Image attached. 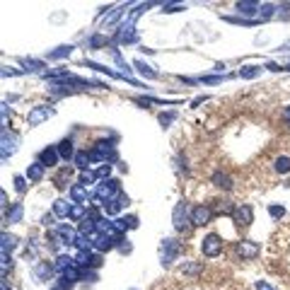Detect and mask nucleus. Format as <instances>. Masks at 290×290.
Listing matches in <instances>:
<instances>
[{
  "instance_id": "6",
  "label": "nucleus",
  "mask_w": 290,
  "mask_h": 290,
  "mask_svg": "<svg viewBox=\"0 0 290 290\" xmlns=\"http://www.w3.org/2000/svg\"><path fill=\"white\" fill-rule=\"evenodd\" d=\"M259 242H254V239H242V242H237L235 247V254L239 259H244V261H251V259H256L259 256Z\"/></svg>"
},
{
  "instance_id": "10",
  "label": "nucleus",
  "mask_w": 290,
  "mask_h": 290,
  "mask_svg": "<svg viewBox=\"0 0 290 290\" xmlns=\"http://www.w3.org/2000/svg\"><path fill=\"white\" fill-rule=\"evenodd\" d=\"M232 218H235V222L239 227H247V225H251V220H254V208L249 206V203H239V206L235 208V213H232Z\"/></svg>"
},
{
  "instance_id": "16",
  "label": "nucleus",
  "mask_w": 290,
  "mask_h": 290,
  "mask_svg": "<svg viewBox=\"0 0 290 290\" xmlns=\"http://www.w3.org/2000/svg\"><path fill=\"white\" fill-rule=\"evenodd\" d=\"M213 215H232L235 213V208L230 201H225V198H218V201H213Z\"/></svg>"
},
{
  "instance_id": "42",
  "label": "nucleus",
  "mask_w": 290,
  "mask_h": 290,
  "mask_svg": "<svg viewBox=\"0 0 290 290\" xmlns=\"http://www.w3.org/2000/svg\"><path fill=\"white\" fill-rule=\"evenodd\" d=\"M268 213H271L273 218H283V215H285V208L283 206H268Z\"/></svg>"
},
{
  "instance_id": "1",
  "label": "nucleus",
  "mask_w": 290,
  "mask_h": 290,
  "mask_svg": "<svg viewBox=\"0 0 290 290\" xmlns=\"http://www.w3.org/2000/svg\"><path fill=\"white\" fill-rule=\"evenodd\" d=\"M121 181L119 179H104V181H97L95 186V201H102V203H109L111 198H116L121 193Z\"/></svg>"
},
{
  "instance_id": "40",
  "label": "nucleus",
  "mask_w": 290,
  "mask_h": 290,
  "mask_svg": "<svg viewBox=\"0 0 290 290\" xmlns=\"http://www.w3.org/2000/svg\"><path fill=\"white\" fill-rule=\"evenodd\" d=\"M259 73H261V70L256 68V66H249V68H244L242 73H239V75H242V78H256Z\"/></svg>"
},
{
  "instance_id": "33",
  "label": "nucleus",
  "mask_w": 290,
  "mask_h": 290,
  "mask_svg": "<svg viewBox=\"0 0 290 290\" xmlns=\"http://www.w3.org/2000/svg\"><path fill=\"white\" fill-rule=\"evenodd\" d=\"M177 119V111H165V114H160V124L162 128H169V124Z\"/></svg>"
},
{
  "instance_id": "32",
  "label": "nucleus",
  "mask_w": 290,
  "mask_h": 290,
  "mask_svg": "<svg viewBox=\"0 0 290 290\" xmlns=\"http://www.w3.org/2000/svg\"><path fill=\"white\" fill-rule=\"evenodd\" d=\"M70 218H73V220H85V218H87V210H85V206H73V210H70Z\"/></svg>"
},
{
  "instance_id": "8",
  "label": "nucleus",
  "mask_w": 290,
  "mask_h": 290,
  "mask_svg": "<svg viewBox=\"0 0 290 290\" xmlns=\"http://www.w3.org/2000/svg\"><path fill=\"white\" fill-rule=\"evenodd\" d=\"M210 218H213V208L206 206V203H198V206L191 208V225H196V227L208 225Z\"/></svg>"
},
{
  "instance_id": "35",
  "label": "nucleus",
  "mask_w": 290,
  "mask_h": 290,
  "mask_svg": "<svg viewBox=\"0 0 290 290\" xmlns=\"http://www.w3.org/2000/svg\"><path fill=\"white\" fill-rule=\"evenodd\" d=\"M73 54V46H58L56 51H51V58H66Z\"/></svg>"
},
{
  "instance_id": "41",
  "label": "nucleus",
  "mask_w": 290,
  "mask_h": 290,
  "mask_svg": "<svg viewBox=\"0 0 290 290\" xmlns=\"http://www.w3.org/2000/svg\"><path fill=\"white\" fill-rule=\"evenodd\" d=\"M276 15V5H261V17L263 20H268V17H273Z\"/></svg>"
},
{
  "instance_id": "4",
  "label": "nucleus",
  "mask_w": 290,
  "mask_h": 290,
  "mask_svg": "<svg viewBox=\"0 0 290 290\" xmlns=\"http://www.w3.org/2000/svg\"><path fill=\"white\" fill-rule=\"evenodd\" d=\"M181 249L184 247H181L179 239H162V247H160V259H162V263L169 266V263L181 254Z\"/></svg>"
},
{
  "instance_id": "3",
  "label": "nucleus",
  "mask_w": 290,
  "mask_h": 290,
  "mask_svg": "<svg viewBox=\"0 0 290 290\" xmlns=\"http://www.w3.org/2000/svg\"><path fill=\"white\" fill-rule=\"evenodd\" d=\"M17 145H20V136H15L13 131H10V126H5V131H3V136H0V157L8 160V157L17 150Z\"/></svg>"
},
{
  "instance_id": "29",
  "label": "nucleus",
  "mask_w": 290,
  "mask_h": 290,
  "mask_svg": "<svg viewBox=\"0 0 290 290\" xmlns=\"http://www.w3.org/2000/svg\"><path fill=\"white\" fill-rule=\"evenodd\" d=\"M273 169H276L278 174H288V172H290V157H288V155H280V157H276V165H273Z\"/></svg>"
},
{
  "instance_id": "23",
  "label": "nucleus",
  "mask_w": 290,
  "mask_h": 290,
  "mask_svg": "<svg viewBox=\"0 0 290 290\" xmlns=\"http://www.w3.org/2000/svg\"><path fill=\"white\" fill-rule=\"evenodd\" d=\"M56 148H58V155H61L63 160H75V150H73V140L70 138H63Z\"/></svg>"
},
{
  "instance_id": "13",
  "label": "nucleus",
  "mask_w": 290,
  "mask_h": 290,
  "mask_svg": "<svg viewBox=\"0 0 290 290\" xmlns=\"http://www.w3.org/2000/svg\"><path fill=\"white\" fill-rule=\"evenodd\" d=\"M210 181H213L218 189H222V191H232V186H235L232 177L225 174V172H213V174H210Z\"/></svg>"
},
{
  "instance_id": "12",
  "label": "nucleus",
  "mask_w": 290,
  "mask_h": 290,
  "mask_svg": "<svg viewBox=\"0 0 290 290\" xmlns=\"http://www.w3.org/2000/svg\"><path fill=\"white\" fill-rule=\"evenodd\" d=\"M58 160H61L58 148H44V150L39 152V165H44V167H58Z\"/></svg>"
},
{
  "instance_id": "7",
  "label": "nucleus",
  "mask_w": 290,
  "mask_h": 290,
  "mask_svg": "<svg viewBox=\"0 0 290 290\" xmlns=\"http://www.w3.org/2000/svg\"><path fill=\"white\" fill-rule=\"evenodd\" d=\"M201 249H203V256H208V259H213V256H220L222 251V239L220 235H206L203 237V244H201Z\"/></svg>"
},
{
  "instance_id": "39",
  "label": "nucleus",
  "mask_w": 290,
  "mask_h": 290,
  "mask_svg": "<svg viewBox=\"0 0 290 290\" xmlns=\"http://www.w3.org/2000/svg\"><path fill=\"white\" fill-rule=\"evenodd\" d=\"M111 174V167L109 165H104V167H99V169H95V177L97 179H107Z\"/></svg>"
},
{
  "instance_id": "21",
  "label": "nucleus",
  "mask_w": 290,
  "mask_h": 290,
  "mask_svg": "<svg viewBox=\"0 0 290 290\" xmlns=\"http://www.w3.org/2000/svg\"><path fill=\"white\" fill-rule=\"evenodd\" d=\"M259 3H249V0H239V3H235V10L242 15H249V17H254V15L259 13Z\"/></svg>"
},
{
  "instance_id": "9",
  "label": "nucleus",
  "mask_w": 290,
  "mask_h": 290,
  "mask_svg": "<svg viewBox=\"0 0 290 290\" xmlns=\"http://www.w3.org/2000/svg\"><path fill=\"white\" fill-rule=\"evenodd\" d=\"M54 114H56L54 107H49V104H39V107H34V109L29 111L27 121H29V126H39V124H44L46 119H51Z\"/></svg>"
},
{
  "instance_id": "47",
  "label": "nucleus",
  "mask_w": 290,
  "mask_h": 290,
  "mask_svg": "<svg viewBox=\"0 0 290 290\" xmlns=\"http://www.w3.org/2000/svg\"><path fill=\"white\" fill-rule=\"evenodd\" d=\"M288 70H290V61H288Z\"/></svg>"
},
{
  "instance_id": "15",
  "label": "nucleus",
  "mask_w": 290,
  "mask_h": 290,
  "mask_svg": "<svg viewBox=\"0 0 290 290\" xmlns=\"http://www.w3.org/2000/svg\"><path fill=\"white\" fill-rule=\"evenodd\" d=\"M34 276L39 278V280H51V276H54V266L51 263H46V261H39V263H34Z\"/></svg>"
},
{
  "instance_id": "37",
  "label": "nucleus",
  "mask_w": 290,
  "mask_h": 290,
  "mask_svg": "<svg viewBox=\"0 0 290 290\" xmlns=\"http://www.w3.org/2000/svg\"><path fill=\"white\" fill-rule=\"evenodd\" d=\"M15 189H17V191L20 193H25L27 191V179H25V177H20V174H15Z\"/></svg>"
},
{
  "instance_id": "19",
  "label": "nucleus",
  "mask_w": 290,
  "mask_h": 290,
  "mask_svg": "<svg viewBox=\"0 0 290 290\" xmlns=\"http://www.w3.org/2000/svg\"><path fill=\"white\" fill-rule=\"evenodd\" d=\"M70 210H73V206H70L68 201H63V198H56L54 208H51V213H54L56 218H70Z\"/></svg>"
},
{
  "instance_id": "38",
  "label": "nucleus",
  "mask_w": 290,
  "mask_h": 290,
  "mask_svg": "<svg viewBox=\"0 0 290 290\" xmlns=\"http://www.w3.org/2000/svg\"><path fill=\"white\" fill-rule=\"evenodd\" d=\"M22 63H25V66H29V70H42L44 68L42 61H34V58H22Z\"/></svg>"
},
{
  "instance_id": "31",
  "label": "nucleus",
  "mask_w": 290,
  "mask_h": 290,
  "mask_svg": "<svg viewBox=\"0 0 290 290\" xmlns=\"http://www.w3.org/2000/svg\"><path fill=\"white\" fill-rule=\"evenodd\" d=\"M27 177L32 181H42V177H44V165H39V162H37V165H32L29 167V172H27Z\"/></svg>"
},
{
  "instance_id": "18",
  "label": "nucleus",
  "mask_w": 290,
  "mask_h": 290,
  "mask_svg": "<svg viewBox=\"0 0 290 290\" xmlns=\"http://www.w3.org/2000/svg\"><path fill=\"white\" fill-rule=\"evenodd\" d=\"M22 215H25V208H22V203H13V206L5 210V222H8V225H15V222L22 220Z\"/></svg>"
},
{
  "instance_id": "43",
  "label": "nucleus",
  "mask_w": 290,
  "mask_h": 290,
  "mask_svg": "<svg viewBox=\"0 0 290 290\" xmlns=\"http://www.w3.org/2000/svg\"><path fill=\"white\" fill-rule=\"evenodd\" d=\"M155 102H157L155 97H138V99H136V104H140V107H150Z\"/></svg>"
},
{
  "instance_id": "2",
  "label": "nucleus",
  "mask_w": 290,
  "mask_h": 290,
  "mask_svg": "<svg viewBox=\"0 0 290 290\" xmlns=\"http://www.w3.org/2000/svg\"><path fill=\"white\" fill-rule=\"evenodd\" d=\"M172 225H174V230H179V232H186V230H189V225H191V208L186 206L184 201L174 206V213H172Z\"/></svg>"
},
{
  "instance_id": "26",
  "label": "nucleus",
  "mask_w": 290,
  "mask_h": 290,
  "mask_svg": "<svg viewBox=\"0 0 290 290\" xmlns=\"http://www.w3.org/2000/svg\"><path fill=\"white\" fill-rule=\"evenodd\" d=\"M70 198H73L78 206H85V201H87V191H85L83 184H73V186H70Z\"/></svg>"
},
{
  "instance_id": "46",
  "label": "nucleus",
  "mask_w": 290,
  "mask_h": 290,
  "mask_svg": "<svg viewBox=\"0 0 290 290\" xmlns=\"http://www.w3.org/2000/svg\"><path fill=\"white\" fill-rule=\"evenodd\" d=\"M266 68H268V70H276V73H278V70H283V68H280V66H278V63H268Z\"/></svg>"
},
{
  "instance_id": "44",
  "label": "nucleus",
  "mask_w": 290,
  "mask_h": 290,
  "mask_svg": "<svg viewBox=\"0 0 290 290\" xmlns=\"http://www.w3.org/2000/svg\"><path fill=\"white\" fill-rule=\"evenodd\" d=\"M256 290H273V288H271L268 283H263V280H259V283H256Z\"/></svg>"
},
{
  "instance_id": "14",
  "label": "nucleus",
  "mask_w": 290,
  "mask_h": 290,
  "mask_svg": "<svg viewBox=\"0 0 290 290\" xmlns=\"http://www.w3.org/2000/svg\"><path fill=\"white\" fill-rule=\"evenodd\" d=\"M56 232H58V239H61L63 244H73V247H75V242H78V237H80V232L73 230L70 225H61Z\"/></svg>"
},
{
  "instance_id": "27",
  "label": "nucleus",
  "mask_w": 290,
  "mask_h": 290,
  "mask_svg": "<svg viewBox=\"0 0 290 290\" xmlns=\"http://www.w3.org/2000/svg\"><path fill=\"white\" fill-rule=\"evenodd\" d=\"M70 177H73V167H66V169H61V172L54 177V184L58 186V189H63V186H68L66 181H68Z\"/></svg>"
},
{
  "instance_id": "30",
  "label": "nucleus",
  "mask_w": 290,
  "mask_h": 290,
  "mask_svg": "<svg viewBox=\"0 0 290 290\" xmlns=\"http://www.w3.org/2000/svg\"><path fill=\"white\" fill-rule=\"evenodd\" d=\"M133 66H136V70H138L140 75H145V78H157V70H152L148 63H143V61H136Z\"/></svg>"
},
{
  "instance_id": "34",
  "label": "nucleus",
  "mask_w": 290,
  "mask_h": 290,
  "mask_svg": "<svg viewBox=\"0 0 290 290\" xmlns=\"http://www.w3.org/2000/svg\"><path fill=\"white\" fill-rule=\"evenodd\" d=\"M109 42H111V39H107V37H102V34H95V37L90 39V46H92V49H102V46H107Z\"/></svg>"
},
{
  "instance_id": "11",
  "label": "nucleus",
  "mask_w": 290,
  "mask_h": 290,
  "mask_svg": "<svg viewBox=\"0 0 290 290\" xmlns=\"http://www.w3.org/2000/svg\"><path fill=\"white\" fill-rule=\"evenodd\" d=\"M114 42H119V44H136V42H138V34H136L133 25H131V22L124 25V27L119 29V34L114 37Z\"/></svg>"
},
{
  "instance_id": "36",
  "label": "nucleus",
  "mask_w": 290,
  "mask_h": 290,
  "mask_svg": "<svg viewBox=\"0 0 290 290\" xmlns=\"http://www.w3.org/2000/svg\"><path fill=\"white\" fill-rule=\"evenodd\" d=\"M80 278H85L87 283H95L99 276L95 273V268H80Z\"/></svg>"
},
{
  "instance_id": "20",
  "label": "nucleus",
  "mask_w": 290,
  "mask_h": 290,
  "mask_svg": "<svg viewBox=\"0 0 290 290\" xmlns=\"http://www.w3.org/2000/svg\"><path fill=\"white\" fill-rule=\"evenodd\" d=\"M114 225H116V230H119V232L136 230V227H138V215H126V218H119V220H114Z\"/></svg>"
},
{
  "instance_id": "24",
  "label": "nucleus",
  "mask_w": 290,
  "mask_h": 290,
  "mask_svg": "<svg viewBox=\"0 0 290 290\" xmlns=\"http://www.w3.org/2000/svg\"><path fill=\"white\" fill-rule=\"evenodd\" d=\"M179 271L184 276H201V273H203V263L201 261H184Z\"/></svg>"
},
{
  "instance_id": "17",
  "label": "nucleus",
  "mask_w": 290,
  "mask_h": 290,
  "mask_svg": "<svg viewBox=\"0 0 290 290\" xmlns=\"http://www.w3.org/2000/svg\"><path fill=\"white\" fill-rule=\"evenodd\" d=\"M126 206H128V198H126V196H116V198H111L109 203H104V210H107L109 215H116V213H121Z\"/></svg>"
},
{
  "instance_id": "5",
  "label": "nucleus",
  "mask_w": 290,
  "mask_h": 290,
  "mask_svg": "<svg viewBox=\"0 0 290 290\" xmlns=\"http://www.w3.org/2000/svg\"><path fill=\"white\" fill-rule=\"evenodd\" d=\"M90 155H92V160H109L111 162V160H116V145L111 140H97Z\"/></svg>"
},
{
  "instance_id": "25",
  "label": "nucleus",
  "mask_w": 290,
  "mask_h": 290,
  "mask_svg": "<svg viewBox=\"0 0 290 290\" xmlns=\"http://www.w3.org/2000/svg\"><path fill=\"white\" fill-rule=\"evenodd\" d=\"M92 155H90V150L85 152V150H80V152H75V167H80L83 172H87L90 167H92Z\"/></svg>"
},
{
  "instance_id": "28",
  "label": "nucleus",
  "mask_w": 290,
  "mask_h": 290,
  "mask_svg": "<svg viewBox=\"0 0 290 290\" xmlns=\"http://www.w3.org/2000/svg\"><path fill=\"white\" fill-rule=\"evenodd\" d=\"M0 239H3V244H0V249H3V251H13V249L17 247V242H20V239H17L15 235H10V232H3V237H0Z\"/></svg>"
},
{
  "instance_id": "22",
  "label": "nucleus",
  "mask_w": 290,
  "mask_h": 290,
  "mask_svg": "<svg viewBox=\"0 0 290 290\" xmlns=\"http://www.w3.org/2000/svg\"><path fill=\"white\" fill-rule=\"evenodd\" d=\"M73 266H75V256H68V254H58V256H56L54 268L58 271V273L68 271V268H73Z\"/></svg>"
},
{
  "instance_id": "45",
  "label": "nucleus",
  "mask_w": 290,
  "mask_h": 290,
  "mask_svg": "<svg viewBox=\"0 0 290 290\" xmlns=\"http://www.w3.org/2000/svg\"><path fill=\"white\" fill-rule=\"evenodd\" d=\"M283 119H285V124L290 126V107H285V111H283Z\"/></svg>"
}]
</instances>
